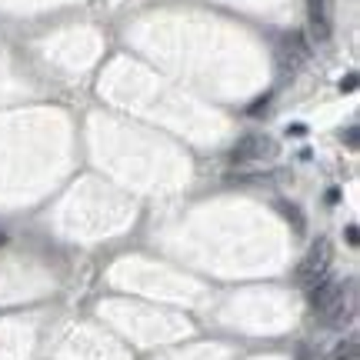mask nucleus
<instances>
[{
	"instance_id": "nucleus-5",
	"label": "nucleus",
	"mask_w": 360,
	"mask_h": 360,
	"mask_svg": "<svg viewBox=\"0 0 360 360\" xmlns=\"http://www.w3.org/2000/svg\"><path fill=\"white\" fill-rule=\"evenodd\" d=\"M277 57H281V67L287 70V74H294L297 67L304 64L310 57V44L304 40V34H297V30H290L287 37L281 40V47H277Z\"/></svg>"
},
{
	"instance_id": "nucleus-6",
	"label": "nucleus",
	"mask_w": 360,
	"mask_h": 360,
	"mask_svg": "<svg viewBox=\"0 0 360 360\" xmlns=\"http://www.w3.org/2000/svg\"><path fill=\"white\" fill-rule=\"evenodd\" d=\"M327 360H360V344L357 337H347V340H340L330 354H327Z\"/></svg>"
},
{
	"instance_id": "nucleus-8",
	"label": "nucleus",
	"mask_w": 360,
	"mask_h": 360,
	"mask_svg": "<svg viewBox=\"0 0 360 360\" xmlns=\"http://www.w3.org/2000/svg\"><path fill=\"white\" fill-rule=\"evenodd\" d=\"M347 240H350V244H357V224H350V227H347Z\"/></svg>"
},
{
	"instance_id": "nucleus-9",
	"label": "nucleus",
	"mask_w": 360,
	"mask_h": 360,
	"mask_svg": "<svg viewBox=\"0 0 360 360\" xmlns=\"http://www.w3.org/2000/svg\"><path fill=\"white\" fill-rule=\"evenodd\" d=\"M347 143H350V147H357V127L347 130Z\"/></svg>"
},
{
	"instance_id": "nucleus-1",
	"label": "nucleus",
	"mask_w": 360,
	"mask_h": 360,
	"mask_svg": "<svg viewBox=\"0 0 360 360\" xmlns=\"http://www.w3.org/2000/svg\"><path fill=\"white\" fill-rule=\"evenodd\" d=\"M307 297H310V307L321 314L327 327H340L354 314V283L327 277L317 287H310Z\"/></svg>"
},
{
	"instance_id": "nucleus-2",
	"label": "nucleus",
	"mask_w": 360,
	"mask_h": 360,
	"mask_svg": "<svg viewBox=\"0 0 360 360\" xmlns=\"http://www.w3.org/2000/svg\"><path fill=\"white\" fill-rule=\"evenodd\" d=\"M330 260H334V250L327 240H317V244L307 250V257L297 264V283L310 290V287H317L321 281L330 277Z\"/></svg>"
},
{
	"instance_id": "nucleus-7",
	"label": "nucleus",
	"mask_w": 360,
	"mask_h": 360,
	"mask_svg": "<svg viewBox=\"0 0 360 360\" xmlns=\"http://www.w3.org/2000/svg\"><path fill=\"white\" fill-rule=\"evenodd\" d=\"M281 214H283V217H287V220H294V227H297V233L304 231V217H300V210H297V207H294V204H281Z\"/></svg>"
},
{
	"instance_id": "nucleus-4",
	"label": "nucleus",
	"mask_w": 360,
	"mask_h": 360,
	"mask_svg": "<svg viewBox=\"0 0 360 360\" xmlns=\"http://www.w3.org/2000/svg\"><path fill=\"white\" fill-rule=\"evenodd\" d=\"M310 40L314 44H327L334 34V0H310Z\"/></svg>"
},
{
	"instance_id": "nucleus-3",
	"label": "nucleus",
	"mask_w": 360,
	"mask_h": 360,
	"mask_svg": "<svg viewBox=\"0 0 360 360\" xmlns=\"http://www.w3.org/2000/svg\"><path fill=\"white\" fill-rule=\"evenodd\" d=\"M274 154H277V143L267 134H247V137L233 143V160H240V164H247V160H270Z\"/></svg>"
}]
</instances>
